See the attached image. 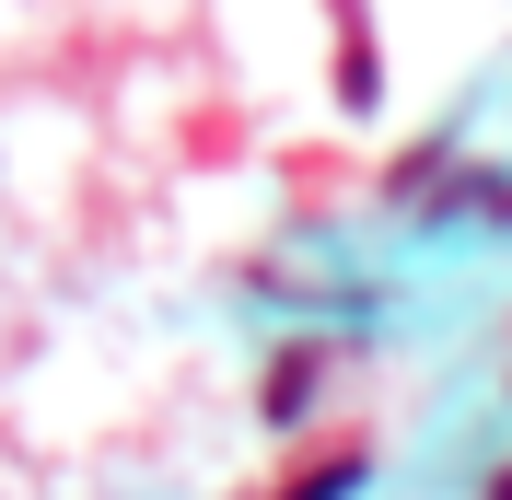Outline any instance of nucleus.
<instances>
[{
	"label": "nucleus",
	"mask_w": 512,
	"mask_h": 500,
	"mask_svg": "<svg viewBox=\"0 0 512 500\" xmlns=\"http://www.w3.org/2000/svg\"><path fill=\"white\" fill-rule=\"evenodd\" d=\"M315 373H326V349H315V338H303V349L280 361V373H268V419H280V431L303 419V396H315Z\"/></svg>",
	"instance_id": "nucleus-1"
},
{
	"label": "nucleus",
	"mask_w": 512,
	"mask_h": 500,
	"mask_svg": "<svg viewBox=\"0 0 512 500\" xmlns=\"http://www.w3.org/2000/svg\"><path fill=\"white\" fill-rule=\"evenodd\" d=\"M489 500H512V477H501V489H489Z\"/></svg>",
	"instance_id": "nucleus-3"
},
{
	"label": "nucleus",
	"mask_w": 512,
	"mask_h": 500,
	"mask_svg": "<svg viewBox=\"0 0 512 500\" xmlns=\"http://www.w3.org/2000/svg\"><path fill=\"white\" fill-rule=\"evenodd\" d=\"M350 489H361V454H326V466H303L280 500H350Z\"/></svg>",
	"instance_id": "nucleus-2"
}]
</instances>
